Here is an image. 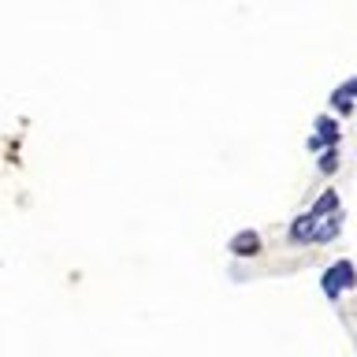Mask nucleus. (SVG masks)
I'll list each match as a JSON object with an SVG mask.
<instances>
[{
	"label": "nucleus",
	"instance_id": "f257e3e1",
	"mask_svg": "<svg viewBox=\"0 0 357 357\" xmlns=\"http://www.w3.org/2000/svg\"><path fill=\"white\" fill-rule=\"evenodd\" d=\"M342 227V212L339 216H317V212H305L290 223V242H331Z\"/></svg>",
	"mask_w": 357,
	"mask_h": 357
},
{
	"label": "nucleus",
	"instance_id": "f03ea898",
	"mask_svg": "<svg viewBox=\"0 0 357 357\" xmlns=\"http://www.w3.org/2000/svg\"><path fill=\"white\" fill-rule=\"evenodd\" d=\"M354 287H357V268H354V261H346V257H342V261H335L328 272L320 275V290L331 301H339L346 290H354Z\"/></svg>",
	"mask_w": 357,
	"mask_h": 357
},
{
	"label": "nucleus",
	"instance_id": "7ed1b4c3",
	"mask_svg": "<svg viewBox=\"0 0 357 357\" xmlns=\"http://www.w3.org/2000/svg\"><path fill=\"white\" fill-rule=\"evenodd\" d=\"M312 127H317V138L309 142L312 149H324V145L331 149V145L339 142V123H335L331 116H317V123H312Z\"/></svg>",
	"mask_w": 357,
	"mask_h": 357
},
{
	"label": "nucleus",
	"instance_id": "20e7f679",
	"mask_svg": "<svg viewBox=\"0 0 357 357\" xmlns=\"http://www.w3.org/2000/svg\"><path fill=\"white\" fill-rule=\"evenodd\" d=\"M257 250H261V238H257V231H242V234H234L231 253H238V257H253Z\"/></svg>",
	"mask_w": 357,
	"mask_h": 357
},
{
	"label": "nucleus",
	"instance_id": "39448f33",
	"mask_svg": "<svg viewBox=\"0 0 357 357\" xmlns=\"http://www.w3.org/2000/svg\"><path fill=\"white\" fill-rule=\"evenodd\" d=\"M339 93H346V97H350V100L357 97V75L350 78V82H342V86H339Z\"/></svg>",
	"mask_w": 357,
	"mask_h": 357
},
{
	"label": "nucleus",
	"instance_id": "423d86ee",
	"mask_svg": "<svg viewBox=\"0 0 357 357\" xmlns=\"http://www.w3.org/2000/svg\"><path fill=\"white\" fill-rule=\"evenodd\" d=\"M335 164H339V156H335V153L320 156V167H324V172H335Z\"/></svg>",
	"mask_w": 357,
	"mask_h": 357
}]
</instances>
